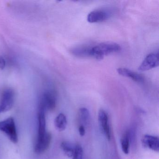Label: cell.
<instances>
[{
  "label": "cell",
  "instance_id": "cell-1",
  "mask_svg": "<svg viewBox=\"0 0 159 159\" xmlns=\"http://www.w3.org/2000/svg\"><path fill=\"white\" fill-rule=\"evenodd\" d=\"M46 110L41 103L38 108V134L35 144V152L40 154L49 148L52 140V135L46 131Z\"/></svg>",
  "mask_w": 159,
  "mask_h": 159
},
{
  "label": "cell",
  "instance_id": "cell-2",
  "mask_svg": "<svg viewBox=\"0 0 159 159\" xmlns=\"http://www.w3.org/2000/svg\"><path fill=\"white\" fill-rule=\"evenodd\" d=\"M121 49L120 45L115 43H102L94 46L92 45L91 57L100 60L106 56L119 52Z\"/></svg>",
  "mask_w": 159,
  "mask_h": 159
},
{
  "label": "cell",
  "instance_id": "cell-3",
  "mask_svg": "<svg viewBox=\"0 0 159 159\" xmlns=\"http://www.w3.org/2000/svg\"><path fill=\"white\" fill-rule=\"evenodd\" d=\"M0 131L3 132L14 143L18 141V134L14 119L12 117L7 118L0 122Z\"/></svg>",
  "mask_w": 159,
  "mask_h": 159
},
{
  "label": "cell",
  "instance_id": "cell-4",
  "mask_svg": "<svg viewBox=\"0 0 159 159\" xmlns=\"http://www.w3.org/2000/svg\"><path fill=\"white\" fill-rule=\"evenodd\" d=\"M15 93L12 89H5L0 99V113L6 112L12 108L14 104Z\"/></svg>",
  "mask_w": 159,
  "mask_h": 159
},
{
  "label": "cell",
  "instance_id": "cell-5",
  "mask_svg": "<svg viewBox=\"0 0 159 159\" xmlns=\"http://www.w3.org/2000/svg\"><path fill=\"white\" fill-rule=\"evenodd\" d=\"M159 66L158 53H151L145 57L141 65L139 67V71H146Z\"/></svg>",
  "mask_w": 159,
  "mask_h": 159
},
{
  "label": "cell",
  "instance_id": "cell-6",
  "mask_svg": "<svg viewBox=\"0 0 159 159\" xmlns=\"http://www.w3.org/2000/svg\"><path fill=\"white\" fill-rule=\"evenodd\" d=\"M39 103L44 107L46 110H54L55 109L57 104L55 93L52 91L45 92L42 96Z\"/></svg>",
  "mask_w": 159,
  "mask_h": 159
},
{
  "label": "cell",
  "instance_id": "cell-7",
  "mask_svg": "<svg viewBox=\"0 0 159 159\" xmlns=\"http://www.w3.org/2000/svg\"><path fill=\"white\" fill-rule=\"evenodd\" d=\"M98 121L102 133L108 140L111 139V131L109 123L108 116L104 110H100L98 112Z\"/></svg>",
  "mask_w": 159,
  "mask_h": 159
},
{
  "label": "cell",
  "instance_id": "cell-8",
  "mask_svg": "<svg viewBox=\"0 0 159 159\" xmlns=\"http://www.w3.org/2000/svg\"><path fill=\"white\" fill-rule=\"evenodd\" d=\"M109 14L102 9H98L90 12L87 16V21L90 23H99L107 20Z\"/></svg>",
  "mask_w": 159,
  "mask_h": 159
},
{
  "label": "cell",
  "instance_id": "cell-9",
  "mask_svg": "<svg viewBox=\"0 0 159 159\" xmlns=\"http://www.w3.org/2000/svg\"><path fill=\"white\" fill-rule=\"evenodd\" d=\"M142 143L144 147L152 150L154 151L159 152V138L155 136L146 134L142 138Z\"/></svg>",
  "mask_w": 159,
  "mask_h": 159
},
{
  "label": "cell",
  "instance_id": "cell-10",
  "mask_svg": "<svg viewBox=\"0 0 159 159\" xmlns=\"http://www.w3.org/2000/svg\"><path fill=\"white\" fill-rule=\"evenodd\" d=\"M117 72L120 75L130 78L131 80L138 83H143L145 80L144 77L141 74L132 71L125 68H120L117 69Z\"/></svg>",
  "mask_w": 159,
  "mask_h": 159
},
{
  "label": "cell",
  "instance_id": "cell-11",
  "mask_svg": "<svg viewBox=\"0 0 159 159\" xmlns=\"http://www.w3.org/2000/svg\"><path fill=\"white\" fill-rule=\"evenodd\" d=\"M92 45H83L77 46L71 50V53L75 56L80 57H91Z\"/></svg>",
  "mask_w": 159,
  "mask_h": 159
},
{
  "label": "cell",
  "instance_id": "cell-12",
  "mask_svg": "<svg viewBox=\"0 0 159 159\" xmlns=\"http://www.w3.org/2000/svg\"><path fill=\"white\" fill-rule=\"evenodd\" d=\"M67 119L65 114L61 113L57 115L55 120L56 128L59 131H63L67 126Z\"/></svg>",
  "mask_w": 159,
  "mask_h": 159
},
{
  "label": "cell",
  "instance_id": "cell-13",
  "mask_svg": "<svg viewBox=\"0 0 159 159\" xmlns=\"http://www.w3.org/2000/svg\"><path fill=\"white\" fill-rule=\"evenodd\" d=\"M61 148L64 153L69 158H72L74 153L75 146L69 141H64L61 143Z\"/></svg>",
  "mask_w": 159,
  "mask_h": 159
},
{
  "label": "cell",
  "instance_id": "cell-14",
  "mask_svg": "<svg viewBox=\"0 0 159 159\" xmlns=\"http://www.w3.org/2000/svg\"><path fill=\"white\" fill-rule=\"evenodd\" d=\"M130 134L129 132L125 133L121 139L120 143L122 149L125 154L129 153L130 148Z\"/></svg>",
  "mask_w": 159,
  "mask_h": 159
},
{
  "label": "cell",
  "instance_id": "cell-15",
  "mask_svg": "<svg viewBox=\"0 0 159 159\" xmlns=\"http://www.w3.org/2000/svg\"><path fill=\"white\" fill-rule=\"evenodd\" d=\"M83 150L82 148L79 144L75 145L72 159H83Z\"/></svg>",
  "mask_w": 159,
  "mask_h": 159
},
{
  "label": "cell",
  "instance_id": "cell-16",
  "mask_svg": "<svg viewBox=\"0 0 159 159\" xmlns=\"http://www.w3.org/2000/svg\"><path fill=\"white\" fill-rule=\"evenodd\" d=\"M79 115L82 122L84 124L86 123L89 119V111L86 108H82L80 109Z\"/></svg>",
  "mask_w": 159,
  "mask_h": 159
},
{
  "label": "cell",
  "instance_id": "cell-17",
  "mask_svg": "<svg viewBox=\"0 0 159 159\" xmlns=\"http://www.w3.org/2000/svg\"><path fill=\"white\" fill-rule=\"evenodd\" d=\"M6 61L5 59H4V57L2 56H0V69L2 70L4 69L5 67H6Z\"/></svg>",
  "mask_w": 159,
  "mask_h": 159
},
{
  "label": "cell",
  "instance_id": "cell-18",
  "mask_svg": "<svg viewBox=\"0 0 159 159\" xmlns=\"http://www.w3.org/2000/svg\"><path fill=\"white\" fill-rule=\"evenodd\" d=\"M79 131L80 135L81 136H84L85 134V129L84 126L83 125H80L79 126Z\"/></svg>",
  "mask_w": 159,
  "mask_h": 159
}]
</instances>
